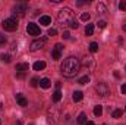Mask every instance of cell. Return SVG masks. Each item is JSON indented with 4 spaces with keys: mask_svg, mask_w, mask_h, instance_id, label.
<instances>
[{
    "mask_svg": "<svg viewBox=\"0 0 126 125\" xmlns=\"http://www.w3.org/2000/svg\"><path fill=\"white\" fill-rule=\"evenodd\" d=\"M72 99H73V102H81L84 99V93L82 91H75L73 96H72Z\"/></svg>",
    "mask_w": 126,
    "mask_h": 125,
    "instance_id": "cell-16",
    "label": "cell"
},
{
    "mask_svg": "<svg viewBox=\"0 0 126 125\" xmlns=\"http://www.w3.org/2000/svg\"><path fill=\"white\" fill-rule=\"evenodd\" d=\"M32 68H34V71H43V69L46 68V62L38 61V62H35L34 65H32Z\"/></svg>",
    "mask_w": 126,
    "mask_h": 125,
    "instance_id": "cell-13",
    "label": "cell"
},
{
    "mask_svg": "<svg viewBox=\"0 0 126 125\" xmlns=\"http://www.w3.org/2000/svg\"><path fill=\"white\" fill-rule=\"evenodd\" d=\"M62 52H63V46L62 44H56L54 49H53V53H51L53 59H54V61H59L60 56H62Z\"/></svg>",
    "mask_w": 126,
    "mask_h": 125,
    "instance_id": "cell-9",
    "label": "cell"
},
{
    "mask_svg": "<svg viewBox=\"0 0 126 125\" xmlns=\"http://www.w3.org/2000/svg\"><path fill=\"white\" fill-rule=\"evenodd\" d=\"M16 102L19 103V106H27V104H28L27 99H25L22 94H16Z\"/></svg>",
    "mask_w": 126,
    "mask_h": 125,
    "instance_id": "cell-14",
    "label": "cell"
},
{
    "mask_svg": "<svg viewBox=\"0 0 126 125\" xmlns=\"http://www.w3.org/2000/svg\"><path fill=\"white\" fill-rule=\"evenodd\" d=\"M15 125H22V124H21V121H16V124Z\"/></svg>",
    "mask_w": 126,
    "mask_h": 125,
    "instance_id": "cell-38",
    "label": "cell"
},
{
    "mask_svg": "<svg viewBox=\"0 0 126 125\" xmlns=\"http://www.w3.org/2000/svg\"><path fill=\"white\" fill-rule=\"evenodd\" d=\"M1 27L6 31H15V30H18V19L16 18H7L3 21Z\"/></svg>",
    "mask_w": 126,
    "mask_h": 125,
    "instance_id": "cell-3",
    "label": "cell"
},
{
    "mask_svg": "<svg viewBox=\"0 0 126 125\" xmlns=\"http://www.w3.org/2000/svg\"><path fill=\"white\" fill-rule=\"evenodd\" d=\"M40 24H41V25H44V27H48V25L51 24V18H50V16H47V15H44V16H41V18H40Z\"/></svg>",
    "mask_w": 126,
    "mask_h": 125,
    "instance_id": "cell-12",
    "label": "cell"
},
{
    "mask_svg": "<svg viewBox=\"0 0 126 125\" xmlns=\"http://www.w3.org/2000/svg\"><path fill=\"white\" fill-rule=\"evenodd\" d=\"M123 31H126V24L123 25Z\"/></svg>",
    "mask_w": 126,
    "mask_h": 125,
    "instance_id": "cell-39",
    "label": "cell"
},
{
    "mask_svg": "<svg viewBox=\"0 0 126 125\" xmlns=\"http://www.w3.org/2000/svg\"><path fill=\"white\" fill-rule=\"evenodd\" d=\"M51 85V81L48 80V78H43V80H40V87H43V88H48Z\"/></svg>",
    "mask_w": 126,
    "mask_h": 125,
    "instance_id": "cell-15",
    "label": "cell"
},
{
    "mask_svg": "<svg viewBox=\"0 0 126 125\" xmlns=\"http://www.w3.org/2000/svg\"><path fill=\"white\" fill-rule=\"evenodd\" d=\"M90 18H91V16H90V13H87V12H84V13L81 15V19H82L84 22H87V21H90Z\"/></svg>",
    "mask_w": 126,
    "mask_h": 125,
    "instance_id": "cell-26",
    "label": "cell"
},
{
    "mask_svg": "<svg viewBox=\"0 0 126 125\" xmlns=\"http://www.w3.org/2000/svg\"><path fill=\"white\" fill-rule=\"evenodd\" d=\"M93 32H94V25L93 24H88L87 28H85V34L87 35H93Z\"/></svg>",
    "mask_w": 126,
    "mask_h": 125,
    "instance_id": "cell-21",
    "label": "cell"
},
{
    "mask_svg": "<svg viewBox=\"0 0 126 125\" xmlns=\"http://www.w3.org/2000/svg\"><path fill=\"white\" fill-rule=\"evenodd\" d=\"M38 84H40V80H38L37 77H34V78H31V85H32V87H37Z\"/></svg>",
    "mask_w": 126,
    "mask_h": 125,
    "instance_id": "cell-27",
    "label": "cell"
},
{
    "mask_svg": "<svg viewBox=\"0 0 126 125\" xmlns=\"http://www.w3.org/2000/svg\"><path fill=\"white\" fill-rule=\"evenodd\" d=\"M69 27H70L72 30H76V28H78V22H76V19H73V21L70 22V25H69Z\"/></svg>",
    "mask_w": 126,
    "mask_h": 125,
    "instance_id": "cell-28",
    "label": "cell"
},
{
    "mask_svg": "<svg viewBox=\"0 0 126 125\" xmlns=\"http://www.w3.org/2000/svg\"><path fill=\"white\" fill-rule=\"evenodd\" d=\"M27 10H28V3H25V1H22V3H16L15 6H13V9H12V12L15 13V15H18V16H25V13H27Z\"/></svg>",
    "mask_w": 126,
    "mask_h": 125,
    "instance_id": "cell-4",
    "label": "cell"
},
{
    "mask_svg": "<svg viewBox=\"0 0 126 125\" xmlns=\"http://www.w3.org/2000/svg\"><path fill=\"white\" fill-rule=\"evenodd\" d=\"M4 43H6V37H4V35H1V34H0V46H3V44H4Z\"/></svg>",
    "mask_w": 126,
    "mask_h": 125,
    "instance_id": "cell-32",
    "label": "cell"
},
{
    "mask_svg": "<svg viewBox=\"0 0 126 125\" xmlns=\"http://www.w3.org/2000/svg\"><path fill=\"white\" fill-rule=\"evenodd\" d=\"M57 34V30H54V28H51V30H48V35L50 37H54Z\"/></svg>",
    "mask_w": 126,
    "mask_h": 125,
    "instance_id": "cell-31",
    "label": "cell"
},
{
    "mask_svg": "<svg viewBox=\"0 0 126 125\" xmlns=\"http://www.w3.org/2000/svg\"><path fill=\"white\" fill-rule=\"evenodd\" d=\"M97 25H98L100 28H106V25H107V22H106V21H98V22H97Z\"/></svg>",
    "mask_w": 126,
    "mask_h": 125,
    "instance_id": "cell-30",
    "label": "cell"
},
{
    "mask_svg": "<svg viewBox=\"0 0 126 125\" xmlns=\"http://www.w3.org/2000/svg\"><path fill=\"white\" fill-rule=\"evenodd\" d=\"M63 38H64V40H69V38H70V34H69L67 31H64L63 32Z\"/></svg>",
    "mask_w": 126,
    "mask_h": 125,
    "instance_id": "cell-33",
    "label": "cell"
},
{
    "mask_svg": "<svg viewBox=\"0 0 126 125\" xmlns=\"http://www.w3.org/2000/svg\"><path fill=\"white\" fill-rule=\"evenodd\" d=\"M81 65H84L88 71H93V69H94V66H95V62H94V59H93V58L85 56V58L82 59V63H81Z\"/></svg>",
    "mask_w": 126,
    "mask_h": 125,
    "instance_id": "cell-8",
    "label": "cell"
},
{
    "mask_svg": "<svg viewBox=\"0 0 126 125\" xmlns=\"http://www.w3.org/2000/svg\"><path fill=\"white\" fill-rule=\"evenodd\" d=\"M120 91H122L123 94H126V84H123V85L120 87Z\"/></svg>",
    "mask_w": 126,
    "mask_h": 125,
    "instance_id": "cell-34",
    "label": "cell"
},
{
    "mask_svg": "<svg viewBox=\"0 0 126 125\" xmlns=\"http://www.w3.org/2000/svg\"><path fill=\"white\" fill-rule=\"evenodd\" d=\"M94 115H95V116H98V118L103 115V106H100V104H97V106H95V107H94Z\"/></svg>",
    "mask_w": 126,
    "mask_h": 125,
    "instance_id": "cell-19",
    "label": "cell"
},
{
    "mask_svg": "<svg viewBox=\"0 0 126 125\" xmlns=\"http://www.w3.org/2000/svg\"><path fill=\"white\" fill-rule=\"evenodd\" d=\"M85 125H94V122H91V121H87V124Z\"/></svg>",
    "mask_w": 126,
    "mask_h": 125,
    "instance_id": "cell-37",
    "label": "cell"
},
{
    "mask_svg": "<svg viewBox=\"0 0 126 125\" xmlns=\"http://www.w3.org/2000/svg\"><path fill=\"white\" fill-rule=\"evenodd\" d=\"M78 124H87V113H79L78 116Z\"/></svg>",
    "mask_w": 126,
    "mask_h": 125,
    "instance_id": "cell-20",
    "label": "cell"
},
{
    "mask_svg": "<svg viewBox=\"0 0 126 125\" xmlns=\"http://www.w3.org/2000/svg\"><path fill=\"white\" fill-rule=\"evenodd\" d=\"M85 3H87V1H81V0H79V1H78V3H76V4H78V6H84V4H85Z\"/></svg>",
    "mask_w": 126,
    "mask_h": 125,
    "instance_id": "cell-35",
    "label": "cell"
},
{
    "mask_svg": "<svg viewBox=\"0 0 126 125\" xmlns=\"http://www.w3.org/2000/svg\"><path fill=\"white\" fill-rule=\"evenodd\" d=\"M88 83H90V77H88V75H84V77L79 78V84L85 85V84H88Z\"/></svg>",
    "mask_w": 126,
    "mask_h": 125,
    "instance_id": "cell-22",
    "label": "cell"
},
{
    "mask_svg": "<svg viewBox=\"0 0 126 125\" xmlns=\"http://www.w3.org/2000/svg\"><path fill=\"white\" fill-rule=\"evenodd\" d=\"M73 19H75L73 18V12L69 7H63L59 12V15H57V21H59L60 25H70V22Z\"/></svg>",
    "mask_w": 126,
    "mask_h": 125,
    "instance_id": "cell-2",
    "label": "cell"
},
{
    "mask_svg": "<svg viewBox=\"0 0 126 125\" xmlns=\"http://www.w3.org/2000/svg\"><path fill=\"white\" fill-rule=\"evenodd\" d=\"M1 106H3V104H1V102H0V109H1Z\"/></svg>",
    "mask_w": 126,
    "mask_h": 125,
    "instance_id": "cell-40",
    "label": "cell"
},
{
    "mask_svg": "<svg viewBox=\"0 0 126 125\" xmlns=\"http://www.w3.org/2000/svg\"><path fill=\"white\" fill-rule=\"evenodd\" d=\"M30 65L28 63H18L16 65V74H27Z\"/></svg>",
    "mask_w": 126,
    "mask_h": 125,
    "instance_id": "cell-11",
    "label": "cell"
},
{
    "mask_svg": "<svg viewBox=\"0 0 126 125\" xmlns=\"http://www.w3.org/2000/svg\"><path fill=\"white\" fill-rule=\"evenodd\" d=\"M119 9H120V10H126V1L125 0H122V1L119 3Z\"/></svg>",
    "mask_w": 126,
    "mask_h": 125,
    "instance_id": "cell-29",
    "label": "cell"
},
{
    "mask_svg": "<svg viewBox=\"0 0 126 125\" xmlns=\"http://www.w3.org/2000/svg\"><path fill=\"white\" fill-rule=\"evenodd\" d=\"M125 71H126V68H125Z\"/></svg>",
    "mask_w": 126,
    "mask_h": 125,
    "instance_id": "cell-42",
    "label": "cell"
},
{
    "mask_svg": "<svg viewBox=\"0 0 126 125\" xmlns=\"http://www.w3.org/2000/svg\"><path fill=\"white\" fill-rule=\"evenodd\" d=\"M103 125H107V124H103Z\"/></svg>",
    "mask_w": 126,
    "mask_h": 125,
    "instance_id": "cell-41",
    "label": "cell"
},
{
    "mask_svg": "<svg viewBox=\"0 0 126 125\" xmlns=\"http://www.w3.org/2000/svg\"><path fill=\"white\" fill-rule=\"evenodd\" d=\"M97 12H98L100 15H104V13L107 12V7H106V4H103V3H98V4H97Z\"/></svg>",
    "mask_w": 126,
    "mask_h": 125,
    "instance_id": "cell-17",
    "label": "cell"
},
{
    "mask_svg": "<svg viewBox=\"0 0 126 125\" xmlns=\"http://www.w3.org/2000/svg\"><path fill=\"white\" fill-rule=\"evenodd\" d=\"M27 31L30 35H40L41 31H40V27L37 25V24H34V22H30L28 25H27Z\"/></svg>",
    "mask_w": 126,
    "mask_h": 125,
    "instance_id": "cell-7",
    "label": "cell"
},
{
    "mask_svg": "<svg viewBox=\"0 0 126 125\" xmlns=\"http://www.w3.org/2000/svg\"><path fill=\"white\" fill-rule=\"evenodd\" d=\"M48 116H50V118H48L50 121L57 122V121H59V118H60V110H54V109L51 107V109L48 110Z\"/></svg>",
    "mask_w": 126,
    "mask_h": 125,
    "instance_id": "cell-10",
    "label": "cell"
},
{
    "mask_svg": "<svg viewBox=\"0 0 126 125\" xmlns=\"http://www.w3.org/2000/svg\"><path fill=\"white\" fill-rule=\"evenodd\" d=\"M79 69H81V62H79L76 58H73V56L66 58V59L63 61V63L60 65V71H62V74L66 78H73V77H76L78 72H79Z\"/></svg>",
    "mask_w": 126,
    "mask_h": 125,
    "instance_id": "cell-1",
    "label": "cell"
},
{
    "mask_svg": "<svg viewBox=\"0 0 126 125\" xmlns=\"http://www.w3.org/2000/svg\"><path fill=\"white\" fill-rule=\"evenodd\" d=\"M30 125H32V124H30Z\"/></svg>",
    "mask_w": 126,
    "mask_h": 125,
    "instance_id": "cell-43",
    "label": "cell"
},
{
    "mask_svg": "<svg viewBox=\"0 0 126 125\" xmlns=\"http://www.w3.org/2000/svg\"><path fill=\"white\" fill-rule=\"evenodd\" d=\"M90 52L91 53H97L98 52V43H91L90 44Z\"/></svg>",
    "mask_w": 126,
    "mask_h": 125,
    "instance_id": "cell-24",
    "label": "cell"
},
{
    "mask_svg": "<svg viewBox=\"0 0 126 125\" xmlns=\"http://www.w3.org/2000/svg\"><path fill=\"white\" fill-rule=\"evenodd\" d=\"M122 115H123V112L120 110V109H116V110H113V118H116V119H119V118H122Z\"/></svg>",
    "mask_w": 126,
    "mask_h": 125,
    "instance_id": "cell-23",
    "label": "cell"
},
{
    "mask_svg": "<svg viewBox=\"0 0 126 125\" xmlns=\"http://www.w3.org/2000/svg\"><path fill=\"white\" fill-rule=\"evenodd\" d=\"M95 91H97V94H98L100 97H106L107 94L110 93V88H109V85H107L106 83H98V84L95 85Z\"/></svg>",
    "mask_w": 126,
    "mask_h": 125,
    "instance_id": "cell-5",
    "label": "cell"
},
{
    "mask_svg": "<svg viewBox=\"0 0 126 125\" xmlns=\"http://www.w3.org/2000/svg\"><path fill=\"white\" fill-rule=\"evenodd\" d=\"M56 90H60V83H59V81L56 83Z\"/></svg>",
    "mask_w": 126,
    "mask_h": 125,
    "instance_id": "cell-36",
    "label": "cell"
},
{
    "mask_svg": "<svg viewBox=\"0 0 126 125\" xmlns=\"http://www.w3.org/2000/svg\"><path fill=\"white\" fill-rule=\"evenodd\" d=\"M46 46V38H38V40H34L31 43V49L32 52H37V50H40V49H43Z\"/></svg>",
    "mask_w": 126,
    "mask_h": 125,
    "instance_id": "cell-6",
    "label": "cell"
},
{
    "mask_svg": "<svg viewBox=\"0 0 126 125\" xmlns=\"http://www.w3.org/2000/svg\"><path fill=\"white\" fill-rule=\"evenodd\" d=\"M0 59H1L3 62L9 63L10 62V55H4V53H3V55H0Z\"/></svg>",
    "mask_w": 126,
    "mask_h": 125,
    "instance_id": "cell-25",
    "label": "cell"
},
{
    "mask_svg": "<svg viewBox=\"0 0 126 125\" xmlns=\"http://www.w3.org/2000/svg\"><path fill=\"white\" fill-rule=\"evenodd\" d=\"M60 99H62V91H60V90H56V91L53 93V102H54V103H59Z\"/></svg>",
    "mask_w": 126,
    "mask_h": 125,
    "instance_id": "cell-18",
    "label": "cell"
}]
</instances>
